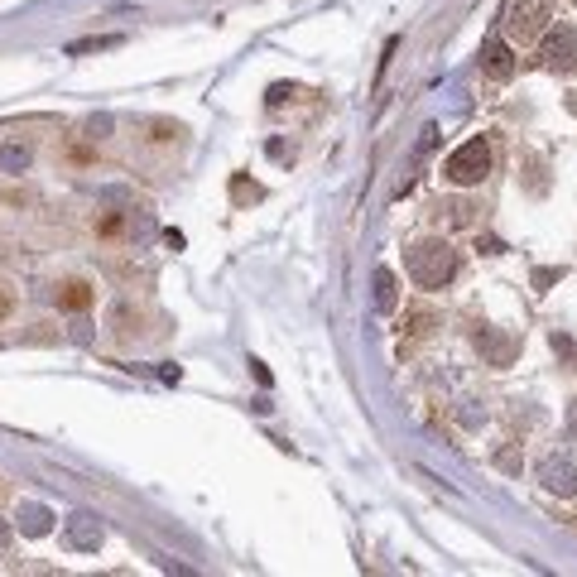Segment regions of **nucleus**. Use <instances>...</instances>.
Wrapping results in <instances>:
<instances>
[{
  "instance_id": "3",
  "label": "nucleus",
  "mask_w": 577,
  "mask_h": 577,
  "mask_svg": "<svg viewBox=\"0 0 577 577\" xmlns=\"http://www.w3.org/2000/svg\"><path fill=\"white\" fill-rule=\"evenodd\" d=\"M539 63L554 68V73H577V30H572V24H558V30L544 34Z\"/></svg>"
},
{
  "instance_id": "10",
  "label": "nucleus",
  "mask_w": 577,
  "mask_h": 577,
  "mask_svg": "<svg viewBox=\"0 0 577 577\" xmlns=\"http://www.w3.org/2000/svg\"><path fill=\"white\" fill-rule=\"evenodd\" d=\"M375 308L380 313H395V303H400V284H395V270L390 265H375Z\"/></svg>"
},
{
  "instance_id": "2",
  "label": "nucleus",
  "mask_w": 577,
  "mask_h": 577,
  "mask_svg": "<svg viewBox=\"0 0 577 577\" xmlns=\"http://www.w3.org/2000/svg\"><path fill=\"white\" fill-rule=\"evenodd\" d=\"M491 174V145L482 135L467 140V145H457L453 154H447V164H443V178L453 183V188H476Z\"/></svg>"
},
{
  "instance_id": "11",
  "label": "nucleus",
  "mask_w": 577,
  "mask_h": 577,
  "mask_svg": "<svg viewBox=\"0 0 577 577\" xmlns=\"http://www.w3.org/2000/svg\"><path fill=\"white\" fill-rule=\"evenodd\" d=\"M87 303H92V284H82V279H68V284H59V308H73V313H82Z\"/></svg>"
},
{
  "instance_id": "7",
  "label": "nucleus",
  "mask_w": 577,
  "mask_h": 577,
  "mask_svg": "<svg viewBox=\"0 0 577 577\" xmlns=\"http://www.w3.org/2000/svg\"><path fill=\"white\" fill-rule=\"evenodd\" d=\"M554 15V5L548 0H519V5H510V30L525 39V34H539L544 20Z\"/></svg>"
},
{
  "instance_id": "14",
  "label": "nucleus",
  "mask_w": 577,
  "mask_h": 577,
  "mask_svg": "<svg viewBox=\"0 0 577 577\" xmlns=\"http://www.w3.org/2000/svg\"><path fill=\"white\" fill-rule=\"evenodd\" d=\"M558 279H563V270H554V265H544V270H534V289H548V284H558Z\"/></svg>"
},
{
  "instance_id": "5",
  "label": "nucleus",
  "mask_w": 577,
  "mask_h": 577,
  "mask_svg": "<svg viewBox=\"0 0 577 577\" xmlns=\"http://www.w3.org/2000/svg\"><path fill=\"white\" fill-rule=\"evenodd\" d=\"M102 539H106V529H102V519H96L92 510L68 515V548H77V554H96Z\"/></svg>"
},
{
  "instance_id": "15",
  "label": "nucleus",
  "mask_w": 577,
  "mask_h": 577,
  "mask_svg": "<svg viewBox=\"0 0 577 577\" xmlns=\"http://www.w3.org/2000/svg\"><path fill=\"white\" fill-rule=\"evenodd\" d=\"M462 424H467V428H482V424H486V410H462Z\"/></svg>"
},
{
  "instance_id": "8",
  "label": "nucleus",
  "mask_w": 577,
  "mask_h": 577,
  "mask_svg": "<svg viewBox=\"0 0 577 577\" xmlns=\"http://www.w3.org/2000/svg\"><path fill=\"white\" fill-rule=\"evenodd\" d=\"M20 534H30V539H44V534L53 529V510L39 500H20V515H15Z\"/></svg>"
},
{
  "instance_id": "1",
  "label": "nucleus",
  "mask_w": 577,
  "mask_h": 577,
  "mask_svg": "<svg viewBox=\"0 0 577 577\" xmlns=\"http://www.w3.org/2000/svg\"><path fill=\"white\" fill-rule=\"evenodd\" d=\"M404 270L419 289H443L457 279V250L447 241H414L404 256Z\"/></svg>"
},
{
  "instance_id": "12",
  "label": "nucleus",
  "mask_w": 577,
  "mask_h": 577,
  "mask_svg": "<svg viewBox=\"0 0 577 577\" xmlns=\"http://www.w3.org/2000/svg\"><path fill=\"white\" fill-rule=\"evenodd\" d=\"M260 198H265L260 183H250L246 174H236V178H231V203H260Z\"/></svg>"
},
{
  "instance_id": "9",
  "label": "nucleus",
  "mask_w": 577,
  "mask_h": 577,
  "mask_svg": "<svg viewBox=\"0 0 577 577\" xmlns=\"http://www.w3.org/2000/svg\"><path fill=\"white\" fill-rule=\"evenodd\" d=\"M30 164H34V149L24 145V140H5V145H0V174L20 178V174H30Z\"/></svg>"
},
{
  "instance_id": "6",
  "label": "nucleus",
  "mask_w": 577,
  "mask_h": 577,
  "mask_svg": "<svg viewBox=\"0 0 577 577\" xmlns=\"http://www.w3.org/2000/svg\"><path fill=\"white\" fill-rule=\"evenodd\" d=\"M482 68L496 82H505V77H515V49L505 44L500 34H486V44H482Z\"/></svg>"
},
{
  "instance_id": "19",
  "label": "nucleus",
  "mask_w": 577,
  "mask_h": 577,
  "mask_svg": "<svg viewBox=\"0 0 577 577\" xmlns=\"http://www.w3.org/2000/svg\"><path fill=\"white\" fill-rule=\"evenodd\" d=\"M5 318H10V293L0 289V322H5Z\"/></svg>"
},
{
  "instance_id": "16",
  "label": "nucleus",
  "mask_w": 577,
  "mask_h": 577,
  "mask_svg": "<svg viewBox=\"0 0 577 577\" xmlns=\"http://www.w3.org/2000/svg\"><path fill=\"white\" fill-rule=\"evenodd\" d=\"M433 145H438V125H428V131H424V140H419V154H428Z\"/></svg>"
},
{
  "instance_id": "4",
  "label": "nucleus",
  "mask_w": 577,
  "mask_h": 577,
  "mask_svg": "<svg viewBox=\"0 0 577 577\" xmlns=\"http://www.w3.org/2000/svg\"><path fill=\"white\" fill-rule=\"evenodd\" d=\"M539 486L548 496H577V462L568 453H548L539 462Z\"/></svg>"
},
{
  "instance_id": "17",
  "label": "nucleus",
  "mask_w": 577,
  "mask_h": 577,
  "mask_svg": "<svg viewBox=\"0 0 577 577\" xmlns=\"http://www.w3.org/2000/svg\"><path fill=\"white\" fill-rule=\"evenodd\" d=\"M284 96H293V87H270V106H284Z\"/></svg>"
},
{
  "instance_id": "13",
  "label": "nucleus",
  "mask_w": 577,
  "mask_h": 577,
  "mask_svg": "<svg viewBox=\"0 0 577 577\" xmlns=\"http://www.w3.org/2000/svg\"><path fill=\"white\" fill-rule=\"evenodd\" d=\"M476 342H486V347H491V361H496V365H505V361H510V342H496L491 332H482Z\"/></svg>"
},
{
  "instance_id": "18",
  "label": "nucleus",
  "mask_w": 577,
  "mask_h": 577,
  "mask_svg": "<svg viewBox=\"0 0 577 577\" xmlns=\"http://www.w3.org/2000/svg\"><path fill=\"white\" fill-rule=\"evenodd\" d=\"M10 534H15V529H10V519H0V548H10Z\"/></svg>"
}]
</instances>
